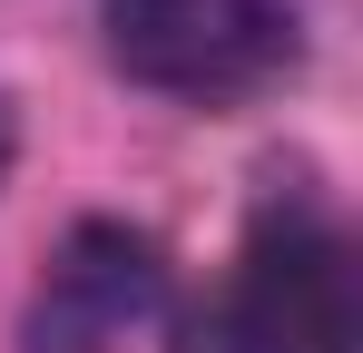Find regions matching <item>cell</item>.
Returning a JSON list of instances; mask_svg holds the SVG:
<instances>
[{
	"label": "cell",
	"mask_w": 363,
	"mask_h": 353,
	"mask_svg": "<svg viewBox=\"0 0 363 353\" xmlns=\"http://www.w3.org/2000/svg\"><path fill=\"white\" fill-rule=\"evenodd\" d=\"M30 353H186V294L128 226H69L30 294Z\"/></svg>",
	"instance_id": "cell-1"
},
{
	"label": "cell",
	"mask_w": 363,
	"mask_h": 353,
	"mask_svg": "<svg viewBox=\"0 0 363 353\" xmlns=\"http://www.w3.org/2000/svg\"><path fill=\"white\" fill-rule=\"evenodd\" d=\"M108 50L138 89L236 108L295 69V10L285 0H108Z\"/></svg>",
	"instance_id": "cell-2"
},
{
	"label": "cell",
	"mask_w": 363,
	"mask_h": 353,
	"mask_svg": "<svg viewBox=\"0 0 363 353\" xmlns=\"http://www.w3.org/2000/svg\"><path fill=\"white\" fill-rule=\"evenodd\" d=\"M226 353H354V255L314 206H265L236 255Z\"/></svg>",
	"instance_id": "cell-3"
},
{
	"label": "cell",
	"mask_w": 363,
	"mask_h": 353,
	"mask_svg": "<svg viewBox=\"0 0 363 353\" xmlns=\"http://www.w3.org/2000/svg\"><path fill=\"white\" fill-rule=\"evenodd\" d=\"M0 167H10V108H0Z\"/></svg>",
	"instance_id": "cell-4"
}]
</instances>
